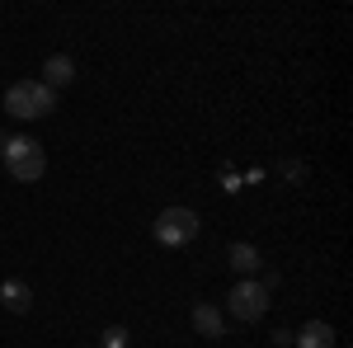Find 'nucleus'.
I'll use <instances>...</instances> for the list:
<instances>
[{"mask_svg":"<svg viewBox=\"0 0 353 348\" xmlns=\"http://www.w3.org/2000/svg\"><path fill=\"white\" fill-rule=\"evenodd\" d=\"M5 113L19 123L48 118V113H57V90H48L43 81H14L5 90Z\"/></svg>","mask_w":353,"mask_h":348,"instance_id":"f257e3e1","label":"nucleus"},{"mask_svg":"<svg viewBox=\"0 0 353 348\" xmlns=\"http://www.w3.org/2000/svg\"><path fill=\"white\" fill-rule=\"evenodd\" d=\"M5 170L19 179V184H38L48 174V151L38 136H10L5 141Z\"/></svg>","mask_w":353,"mask_h":348,"instance_id":"f03ea898","label":"nucleus"},{"mask_svg":"<svg viewBox=\"0 0 353 348\" xmlns=\"http://www.w3.org/2000/svg\"><path fill=\"white\" fill-rule=\"evenodd\" d=\"M198 231H203V221H198L193 207H165V212L156 216V226H151V236H156L161 245H170V249L193 245V240H198Z\"/></svg>","mask_w":353,"mask_h":348,"instance_id":"7ed1b4c3","label":"nucleus"},{"mask_svg":"<svg viewBox=\"0 0 353 348\" xmlns=\"http://www.w3.org/2000/svg\"><path fill=\"white\" fill-rule=\"evenodd\" d=\"M269 292L259 287V278H241L236 287H231V296H226V311H231V320L241 325H259L264 316H269Z\"/></svg>","mask_w":353,"mask_h":348,"instance_id":"20e7f679","label":"nucleus"},{"mask_svg":"<svg viewBox=\"0 0 353 348\" xmlns=\"http://www.w3.org/2000/svg\"><path fill=\"white\" fill-rule=\"evenodd\" d=\"M189 320H193V329H198L203 339H221V334H226V320H221V311L212 306V301H193Z\"/></svg>","mask_w":353,"mask_h":348,"instance_id":"39448f33","label":"nucleus"},{"mask_svg":"<svg viewBox=\"0 0 353 348\" xmlns=\"http://www.w3.org/2000/svg\"><path fill=\"white\" fill-rule=\"evenodd\" d=\"M292 348H334V325L325 320H306L292 334Z\"/></svg>","mask_w":353,"mask_h":348,"instance_id":"423d86ee","label":"nucleus"},{"mask_svg":"<svg viewBox=\"0 0 353 348\" xmlns=\"http://www.w3.org/2000/svg\"><path fill=\"white\" fill-rule=\"evenodd\" d=\"M226 264L236 268L241 278H254V273L264 268V259H259V249H254V245H250V240H236V245H231V249H226Z\"/></svg>","mask_w":353,"mask_h":348,"instance_id":"0eeeda50","label":"nucleus"},{"mask_svg":"<svg viewBox=\"0 0 353 348\" xmlns=\"http://www.w3.org/2000/svg\"><path fill=\"white\" fill-rule=\"evenodd\" d=\"M76 81V61H71V57H48V61H43V85H48V90H66V85Z\"/></svg>","mask_w":353,"mask_h":348,"instance_id":"6e6552de","label":"nucleus"},{"mask_svg":"<svg viewBox=\"0 0 353 348\" xmlns=\"http://www.w3.org/2000/svg\"><path fill=\"white\" fill-rule=\"evenodd\" d=\"M0 301H5V311L24 316L28 306H33V287H28V283H19V278H5V283H0Z\"/></svg>","mask_w":353,"mask_h":348,"instance_id":"1a4fd4ad","label":"nucleus"},{"mask_svg":"<svg viewBox=\"0 0 353 348\" xmlns=\"http://www.w3.org/2000/svg\"><path fill=\"white\" fill-rule=\"evenodd\" d=\"M99 348H128V329H123V325H109V329L99 334Z\"/></svg>","mask_w":353,"mask_h":348,"instance_id":"9d476101","label":"nucleus"},{"mask_svg":"<svg viewBox=\"0 0 353 348\" xmlns=\"http://www.w3.org/2000/svg\"><path fill=\"white\" fill-rule=\"evenodd\" d=\"M5 141H10V132H5V127H0V146H5Z\"/></svg>","mask_w":353,"mask_h":348,"instance_id":"9b49d317","label":"nucleus"}]
</instances>
